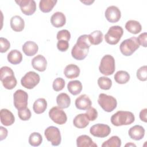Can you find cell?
<instances>
[{
  "mask_svg": "<svg viewBox=\"0 0 147 147\" xmlns=\"http://www.w3.org/2000/svg\"><path fill=\"white\" fill-rule=\"evenodd\" d=\"M57 48L61 52H65L69 48V42L65 40H59L57 43Z\"/></svg>",
  "mask_w": 147,
  "mask_h": 147,
  "instance_id": "43",
  "label": "cell"
},
{
  "mask_svg": "<svg viewBox=\"0 0 147 147\" xmlns=\"http://www.w3.org/2000/svg\"><path fill=\"white\" fill-rule=\"evenodd\" d=\"M56 38L59 40H65L69 41L71 38V34L70 32L67 29H63L59 31L56 35Z\"/></svg>",
  "mask_w": 147,
  "mask_h": 147,
  "instance_id": "40",
  "label": "cell"
},
{
  "mask_svg": "<svg viewBox=\"0 0 147 147\" xmlns=\"http://www.w3.org/2000/svg\"><path fill=\"white\" fill-rule=\"evenodd\" d=\"M0 80L3 87L7 90L13 89L17 83L13 71L7 66H3L1 68Z\"/></svg>",
  "mask_w": 147,
  "mask_h": 147,
  "instance_id": "1",
  "label": "cell"
},
{
  "mask_svg": "<svg viewBox=\"0 0 147 147\" xmlns=\"http://www.w3.org/2000/svg\"><path fill=\"white\" fill-rule=\"evenodd\" d=\"M7 59L10 63L17 65L22 61V55L20 51L17 49H13L8 53Z\"/></svg>",
  "mask_w": 147,
  "mask_h": 147,
  "instance_id": "25",
  "label": "cell"
},
{
  "mask_svg": "<svg viewBox=\"0 0 147 147\" xmlns=\"http://www.w3.org/2000/svg\"><path fill=\"white\" fill-rule=\"evenodd\" d=\"M56 103L59 107L61 109H67L70 106L71 98L67 94L62 92L57 95L56 98Z\"/></svg>",
  "mask_w": 147,
  "mask_h": 147,
  "instance_id": "27",
  "label": "cell"
},
{
  "mask_svg": "<svg viewBox=\"0 0 147 147\" xmlns=\"http://www.w3.org/2000/svg\"><path fill=\"white\" fill-rule=\"evenodd\" d=\"M11 28L15 32H21L25 27V22L23 18L20 16H14L10 19Z\"/></svg>",
  "mask_w": 147,
  "mask_h": 147,
  "instance_id": "21",
  "label": "cell"
},
{
  "mask_svg": "<svg viewBox=\"0 0 147 147\" xmlns=\"http://www.w3.org/2000/svg\"><path fill=\"white\" fill-rule=\"evenodd\" d=\"M65 86V80L61 78H56L52 84L53 89L55 91H60L62 90Z\"/></svg>",
  "mask_w": 147,
  "mask_h": 147,
  "instance_id": "38",
  "label": "cell"
},
{
  "mask_svg": "<svg viewBox=\"0 0 147 147\" xmlns=\"http://www.w3.org/2000/svg\"><path fill=\"white\" fill-rule=\"evenodd\" d=\"M48 114L49 118L56 124L63 125L67 121L66 113L59 107H53L49 111Z\"/></svg>",
  "mask_w": 147,
  "mask_h": 147,
  "instance_id": "9",
  "label": "cell"
},
{
  "mask_svg": "<svg viewBox=\"0 0 147 147\" xmlns=\"http://www.w3.org/2000/svg\"><path fill=\"white\" fill-rule=\"evenodd\" d=\"M115 81L118 84H125L130 80V75L125 71H117L114 76Z\"/></svg>",
  "mask_w": 147,
  "mask_h": 147,
  "instance_id": "31",
  "label": "cell"
},
{
  "mask_svg": "<svg viewBox=\"0 0 147 147\" xmlns=\"http://www.w3.org/2000/svg\"><path fill=\"white\" fill-rule=\"evenodd\" d=\"M123 33V30L120 26H111L105 36L106 42L110 45H115L121 40Z\"/></svg>",
  "mask_w": 147,
  "mask_h": 147,
  "instance_id": "6",
  "label": "cell"
},
{
  "mask_svg": "<svg viewBox=\"0 0 147 147\" xmlns=\"http://www.w3.org/2000/svg\"><path fill=\"white\" fill-rule=\"evenodd\" d=\"M147 109H144L141 110L140 113V119L144 122H147Z\"/></svg>",
  "mask_w": 147,
  "mask_h": 147,
  "instance_id": "45",
  "label": "cell"
},
{
  "mask_svg": "<svg viewBox=\"0 0 147 147\" xmlns=\"http://www.w3.org/2000/svg\"><path fill=\"white\" fill-rule=\"evenodd\" d=\"M146 38H147V33L146 32H144L140 34L138 38H137L138 42L139 45H141V46L144 47H146L147 43H146Z\"/></svg>",
  "mask_w": 147,
  "mask_h": 147,
  "instance_id": "44",
  "label": "cell"
},
{
  "mask_svg": "<svg viewBox=\"0 0 147 147\" xmlns=\"http://www.w3.org/2000/svg\"><path fill=\"white\" fill-rule=\"evenodd\" d=\"M76 107L81 110H86L92 105V102L90 98L86 94H82L78 96L75 100Z\"/></svg>",
  "mask_w": 147,
  "mask_h": 147,
  "instance_id": "15",
  "label": "cell"
},
{
  "mask_svg": "<svg viewBox=\"0 0 147 147\" xmlns=\"http://www.w3.org/2000/svg\"><path fill=\"white\" fill-rule=\"evenodd\" d=\"M20 7L21 11L26 16H31L36 11V3L34 0H18L15 1Z\"/></svg>",
  "mask_w": 147,
  "mask_h": 147,
  "instance_id": "12",
  "label": "cell"
},
{
  "mask_svg": "<svg viewBox=\"0 0 147 147\" xmlns=\"http://www.w3.org/2000/svg\"><path fill=\"white\" fill-rule=\"evenodd\" d=\"M1 122L2 125L9 126L14 123L15 118L13 114L6 109H2L0 111Z\"/></svg>",
  "mask_w": 147,
  "mask_h": 147,
  "instance_id": "16",
  "label": "cell"
},
{
  "mask_svg": "<svg viewBox=\"0 0 147 147\" xmlns=\"http://www.w3.org/2000/svg\"><path fill=\"white\" fill-rule=\"evenodd\" d=\"M105 16L106 20L111 23L118 22L121 17V13L119 8L115 6L112 5L109 6L105 12Z\"/></svg>",
  "mask_w": 147,
  "mask_h": 147,
  "instance_id": "13",
  "label": "cell"
},
{
  "mask_svg": "<svg viewBox=\"0 0 147 147\" xmlns=\"http://www.w3.org/2000/svg\"><path fill=\"white\" fill-rule=\"evenodd\" d=\"M47 108V102L44 98H38L35 100L33 105V109L36 114L43 113Z\"/></svg>",
  "mask_w": 147,
  "mask_h": 147,
  "instance_id": "29",
  "label": "cell"
},
{
  "mask_svg": "<svg viewBox=\"0 0 147 147\" xmlns=\"http://www.w3.org/2000/svg\"><path fill=\"white\" fill-rule=\"evenodd\" d=\"M31 112L29 108H24L18 110V115L22 121H28L31 117Z\"/></svg>",
  "mask_w": 147,
  "mask_h": 147,
  "instance_id": "37",
  "label": "cell"
},
{
  "mask_svg": "<svg viewBox=\"0 0 147 147\" xmlns=\"http://www.w3.org/2000/svg\"><path fill=\"white\" fill-rule=\"evenodd\" d=\"M88 35L91 44L98 45L103 41V35L100 30H95Z\"/></svg>",
  "mask_w": 147,
  "mask_h": 147,
  "instance_id": "32",
  "label": "cell"
},
{
  "mask_svg": "<svg viewBox=\"0 0 147 147\" xmlns=\"http://www.w3.org/2000/svg\"><path fill=\"white\" fill-rule=\"evenodd\" d=\"M85 114L86 115L88 120L91 121H95L98 117V111L92 107H90L88 109H87Z\"/></svg>",
  "mask_w": 147,
  "mask_h": 147,
  "instance_id": "41",
  "label": "cell"
},
{
  "mask_svg": "<svg viewBox=\"0 0 147 147\" xmlns=\"http://www.w3.org/2000/svg\"><path fill=\"white\" fill-rule=\"evenodd\" d=\"M31 63L33 68L40 72H43L47 68V61L45 57L41 55H38L33 57Z\"/></svg>",
  "mask_w": 147,
  "mask_h": 147,
  "instance_id": "14",
  "label": "cell"
},
{
  "mask_svg": "<svg viewBox=\"0 0 147 147\" xmlns=\"http://www.w3.org/2000/svg\"><path fill=\"white\" fill-rule=\"evenodd\" d=\"M136 146V145L134 144H132V143H129V144H127L125 145V146Z\"/></svg>",
  "mask_w": 147,
  "mask_h": 147,
  "instance_id": "48",
  "label": "cell"
},
{
  "mask_svg": "<svg viewBox=\"0 0 147 147\" xmlns=\"http://www.w3.org/2000/svg\"><path fill=\"white\" fill-rule=\"evenodd\" d=\"M89 122L90 121L85 114H79L74 118L73 124L78 129H83L88 125Z\"/></svg>",
  "mask_w": 147,
  "mask_h": 147,
  "instance_id": "23",
  "label": "cell"
},
{
  "mask_svg": "<svg viewBox=\"0 0 147 147\" xmlns=\"http://www.w3.org/2000/svg\"><path fill=\"white\" fill-rule=\"evenodd\" d=\"M111 122L115 126L129 125L134 122V114L128 111H118L111 117Z\"/></svg>",
  "mask_w": 147,
  "mask_h": 147,
  "instance_id": "2",
  "label": "cell"
},
{
  "mask_svg": "<svg viewBox=\"0 0 147 147\" xmlns=\"http://www.w3.org/2000/svg\"><path fill=\"white\" fill-rule=\"evenodd\" d=\"M40 78L38 74L34 71L27 72L21 79V85L27 88L32 89L40 82Z\"/></svg>",
  "mask_w": 147,
  "mask_h": 147,
  "instance_id": "7",
  "label": "cell"
},
{
  "mask_svg": "<svg viewBox=\"0 0 147 147\" xmlns=\"http://www.w3.org/2000/svg\"><path fill=\"white\" fill-rule=\"evenodd\" d=\"M22 49L24 53L28 56H32L37 53L38 50L37 44L32 41H28L22 45Z\"/></svg>",
  "mask_w": 147,
  "mask_h": 147,
  "instance_id": "19",
  "label": "cell"
},
{
  "mask_svg": "<svg viewBox=\"0 0 147 147\" xmlns=\"http://www.w3.org/2000/svg\"><path fill=\"white\" fill-rule=\"evenodd\" d=\"M0 52L1 53L6 52L10 47V42L5 38H0Z\"/></svg>",
  "mask_w": 147,
  "mask_h": 147,
  "instance_id": "42",
  "label": "cell"
},
{
  "mask_svg": "<svg viewBox=\"0 0 147 147\" xmlns=\"http://www.w3.org/2000/svg\"><path fill=\"white\" fill-rule=\"evenodd\" d=\"M14 106L18 109L27 107L28 95L26 92L22 90H17L13 94Z\"/></svg>",
  "mask_w": 147,
  "mask_h": 147,
  "instance_id": "10",
  "label": "cell"
},
{
  "mask_svg": "<svg viewBox=\"0 0 147 147\" xmlns=\"http://www.w3.org/2000/svg\"><path fill=\"white\" fill-rule=\"evenodd\" d=\"M81 2L84 3L86 5H90L91 3H92L94 1H91V0H88V1H80Z\"/></svg>",
  "mask_w": 147,
  "mask_h": 147,
  "instance_id": "47",
  "label": "cell"
},
{
  "mask_svg": "<svg viewBox=\"0 0 147 147\" xmlns=\"http://www.w3.org/2000/svg\"><path fill=\"white\" fill-rule=\"evenodd\" d=\"M126 29L132 34H138L142 30V26L140 23L136 20H129L125 24Z\"/></svg>",
  "mask_w": 147,
  "mask_h": 147,
  "instance_id": "26",
  "label": "cell"
},
{
  "mask_svg": "<svg viewBox=\"0 0 147 147\" xmlns=\"http://www.w3.org/2000/svg\"><path fill=\"white\" fill-rule=\"evenodd\" d=\"M80 68L74 64L67 65L64 69V74L68 79H74L78 77L80 75Z\"/></svg>",
  "mask_w": 147,
  "mask_h": 147,
  "instance_id": "20",
  "label": "cell"
},
{
  "mask_svg": "<svg viewBox=\"0 0 147 147\" xmlns=\"http://www.w3.org/2000/svg\"><path fill=\"white\" fill-rule=\"evenodd\" d=\"M137 78L141 81H146L147 80V67L144 65L141 67L137 71L136 74Z\"/></svg>",
  "mask_w": 147,
  "mask_h": 147,
  "instance_id": "39",
  "label": "cell"
},
{
  "mask_svg": "<svg viewBox=\"0 0 147 147\" xmlns=\"http://www.w3.org/2000/svg\"><path fill=\"white\" fill-rule=\"evenodd\" d=\"M98 84L100 88L105 90H108L111 87L112 81L107 77L101 76L98 79Z\"/></svg>",
  "mask_w": 147,
  "mask_h": 147,
  "instance_id": "36",
  "label": "cell"
},
{
  "mask_svg": "<svg viewBox=\"0 0 147 147\" xmlns=\"http://www.w3.org/2000/svg\"><path fill=\"white\" fill-rule=\"evenodd\" d=\"M44 135L47 140L51 142L53 146H58L60 144L61 136L58 127L51 126L48 127L44 131Z\"/></svg>",
  "mask_w": 147,
  "mask_h": 147,
  "instance_id": "8",
  "label": "cell"
},
{
  "mask_svg": "<svg viewBox=\"0 0 147 147\" xmlns=\"http://www.w3.org/2000/svg\"><path fill=\"white\" fill-rule=\"evenodd\" d=\"M0 140L2 141L3 140L5 139L7 136V130L3 127L1 126L0 127Z\"/></svg>",
  "mask_w": 147,
  "mask_h": 147,
  "instance_id": "46",
  "label": "cell"
},
{
  "mask_svg": "<svg viewBox=\"0 0 147 147\" xmlns=\"http://www.w3.org/2000/svg\"><path fill=\"white\" fill-rule=\"evenodd\" d=\"M145 129L141 125H136L130 128L128 131L129 137L136 141H139L143 138L145 135Z\"/></svg>",
  "mask_w": 147,
  "mask_h": 147,
  "instance_id": "17",
  "label": "cell"
},
{
  "mask_svg": "<svg viewBox=\"0 0 147 147\" xmlns=\"http://www.w3.org/2000/svg\"><path fill=\"white\" fill-rule=\"evenodd\" d=\"M121 140L117 136L111 137L109 140L105 141L102 144V147H120L121 146Z\"/></svg>",
  "mask_w": 147,
  "mask_h": 147,
  "instance_id": "34",
  "label": "cell"
},
{
  "mask_svg": "<svg viewBox=\"0 0 147 147\" xmlns=\"http://www.w3.org/2000/svg\"><path fill=\"white\" fill-rule=\"evenodd\" d=\"M77 48L83 51H89L91 43L88 38V35L83 34L80 36L75 44Z\"/></svg>",
  "mask_w": 147,
  "mask_h": 147,
  "instance_id": "24",
  "label": "cell"
},
{
  "mask_svg": "<svg viewBox=\"0 0 147 147\" xmlns=\"http://www.w3.org/2000/svg\"><path fill=\"white\" fill-rule=\"evenodd\" d=\"M115 69V59L110 55H105L101 59L99 70L100 72L106 76L112 75Z\"/></svg>",
  "mask_w": 147,
  "mask_h": 147,
  "instance_id": "3",
  "label": "cell"
},
{
  "mask_svg": "<svg viewBox=\"0 0 147 147\" xmlns=\"http://www.w3.org/2000/svg\"><path fill=\"white\" fill-rule=\"evenodd\" d=\"M140 47L136 37H131L123 40L120 44L121 52L125 56H131Z\"/></svg>",
  "mask_w": 147,
  "mask_h": 147,
  "instance_id": "4",
  "label": "cell"
},
{
  "mask_svg": "<svg viewBox=\"0 0 147 147\" xmlns=\"http://www.w3.org/2000/svg\"><path fill=\"white\" fill-rule=\"evenodd\" d=\"M51 22L54 27L61 28L65 24V16L62 12H55L52 15L51 17Z\"/></svg>",
  "mask_w": 147,
  "mask_h": 147,
  "instance_id": "18",
  "label": "cell"
},
{
  "mask_svg": "<svg viewBox=\"0 0 147 147\" xmlns=\"http://www.w3.org/2000/svg\"><path fill=\"white\" fill-rule=\"evenodd\" d=\"M98 102L104 111L109 113L113 111L117 106V101L114 97L104 93L99 95Z\"/></svg>",
  "mask_w": 147,
  "mask_h": 147,
  "instance_id": "5",
  "label": "cell"
},
{
  "mask_svg": "<svg viewBox=\"0 0 147 147\" xmlns=\"http://www.w3.org/2000/svg\"><path fill=\"white\" fill-rule=\"evenodd\" d=\"M28 141L30 145L33 146H38L42 142V136L38 132H33L29 136Z\"/></svg>",
  "mask_w": 147,
  "mask_h": 147,
  "instance_id": "35",
  "label": "cell"
},
{
  "mask_svg": "<svg viewBox=\"0 0 147 147\" xmlns=\"http://www.w3.org/2000/svg\"><path fill=\"white\" fill-rule=\"evenodd\" d=\"M67 88L72 95H76L81 92L82 90V84L79 80H72L68 83Z\"/></svg>",
  "mask_w": 147,
  "mask_h": 147,
  "instance_id": "28",
  "label": "cell"
},
{
  "mask_svg": "<svg viewBox=\"0 0 147 147\" xmlns=\"http://www.w3.org/2000/svg\"><path fill=\"white\" fill-rule=\"evenodd\" d=\"M89 51H83L79 49L75 45L73 47L71 50L72 56L77 60H82L84 59L88 55Z\"/></svg>",
  "mask_w": 147,
  "mask_h": 147,
  "instance_id": "33",
  "label": "cell"
},
{
  "mask_svg": "<svg viewBox=\"0 0 147 147\" xmlns=\"http://www.w3.org/2000/svg\"><path fill=\"white\" fill-rule=\"evenodd\" d=\"M76 145L78 147H97L91 137L87 135H81L76 139Z\"/></svg>",
  "mask_w": 147,
  "mask_h": 147,
  "instance_id": "22",
  "label": "cell"
},
{
  "mask_svg": "<svg viewBox=\"0 0 147 147\" xmlns=\"http://www.w3.org/2000/svg\"><path fill=\"white\" fill-rule=\"evenodd\" d=\"M56 0H41L39 2V8L43 13L50 12L57 3Z\"/></svg>",
  "mask_w": 147,
  "mask_h": 147,
  "instance_id": "30",
  "label": "cell"
},
{
  "mask_svg": "<svg viewBox=\"0 0 147 147\" xmlns=\"http://www.w3.org/2000/svg\"><path fill=\"white\" fill-rule=\"evenodd\" d=\"M90 132L94 137L105 138L110 134L111 129L107 125L103 123H97L92 125L90 127Z\"/></svg>",
  "mask_w": 147,
  "mask_h": 147,
  "instance_id": "11",
  "label": "cell"
}]
</instances>
